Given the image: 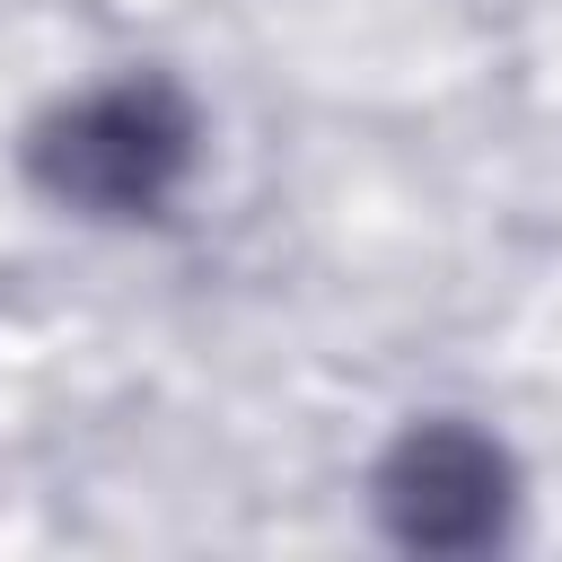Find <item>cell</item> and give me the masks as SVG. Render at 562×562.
<instances>
[{"label": "cell", "instance_id": "1", "mask_svg": "<svg viewBox=\"0 0 562 562\" xmlns=\"http://www.w3.org/2000/svg\"><path fill=\"white\" fill-rule=\"evenodd\" d=\"M202 158V123L167 79H105L26 132V176L79 220H158Z\"/></svg>", "mask_w": 562, "mask_h": 562}, {"label": "cell", "instance_id": "2", "mask_svg": "<svg viewBox=\"0 0 562 562\" xmlns=\"http://www.w3.org/2000/svg\"><path fill=\"white\" fill-rule=\"evenodd\" d=\"M369 501H378L386 536L413 544V553H483L518 518V465L492 430H474L457 413H430L378 457Z\"/></svg>", "mask_w": 562, "mask_h": 562}]
</instances>
